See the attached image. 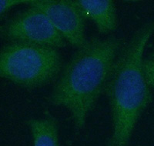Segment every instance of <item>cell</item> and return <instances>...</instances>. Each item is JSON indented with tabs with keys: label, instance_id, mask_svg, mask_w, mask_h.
I'll list each match as a JSON object with an SVG mask.
<instances>
[{
	"label": "cell",
	"instance_id": "obj_1",
	"mask_svg": "<svg viewBox=\"0 0 154 146\" xmlns=\"http://www.w3.org/2000/svg\"><path fill=\"white\" fill-rule=\"evenodd\" d=\"M153 32L154 20L147 22L135 32L116 59L105 89L112 127L108 146H128L137 122L152 101L143 56Z\"/></svg>",
	"mask_w": 154,
	"mask_h": 146
},
{
	"label": "cell",
	"instance_id": "obj_2",
	"mask_svg": "<svg viewBox=\"0 0 154 146\" xmlns=\"http://www.w3.org/2000/svg\"><path fill=\"white\" fill-rule=\"evenodd\" d=\"M120 45V39L114 36L88 40L70 59L56 82L49 102L69 111L77 130L84 127L106 89Z\"/></svg>",
	"mask_w": 154,
	"mask_h": 146
},
{
	"label": "cell",
	"instance_id": "obj_3",
	"mask_svg": "<svg viewBox=\"0 0 154 146\" xmlns=\"http://www.w3.org/2000/svg\"><path fill=\"white\" fill-rule=\"evenodd\" d=\"M62 68L56 48L24 42H11L0 53V75L16 85L41 87L54 80Z\"/></svg>",
	"mask_w": 154,
	"mask_h": 146
},
{
	"label": "cell",
	"instance_id": "obj_4",
	"mask_svg": "<svg viewBox=\"0 0 154 146\" xmlns=\"http://www.w3.org/2000/svg\"><path fill=\"white\" fill-rule=\"evenodd\" d=\"M2 36L12 42H24L63 48L66 40L55 29L47 16L29 7L11 19L1 28Z\"/></svg>",
	"mask_w": 154,
	"mask_h": 146
},
{
	"label": "cell",
	"instance_id": "obj_5",
	"mask_svg": "<svg viewBox=\"0 0 154 146\" xmlns=\"http://www.w3.org/2000/svg\"><path fill=\"white\" fill-rule=\"evenodd\" d=\"M29 7L38 9L47 16L66 41L80 49L86 44L85 18L70 0H31Z\"/></svg>",
	"mask_w": 154,
	"mask_h": 146
},
{
	"label": "cell",
	"instance_id": "obj_6",
	"mask_svg": "<svg viewBox=\"0 0 154 146\" xmlns=\"http://www.w3.org/2000/svg\"><path fill=\"white\" fill-rule=\"evenodd\" d=\"M85 19L91 20L101 34H109L117 28L116 4L112 0H75Z\"/></svg>",
	"mask_w": 154,
	"mask_h": 146
},
{
	"label": "cell",
	"instance_id": "obj_7",
	"mask_svg": "<svg viewBox=\"0 0 154 146\" xmlns=\"http://www.w3.org/2000/svg\"><path fill=\"white\" fill-rule=\"evenodd\" d=\"M27 125L33 139V146H59V131L55 118H32L27 121Z\"/></svg>",
	"mask_w": 154,
	"mask_h": 146
},
{
	"label": "cell",
	"instance_id": "obj_8",
	"mask_svg": "<svg viewBox=\"0 0 154 146\" xmlns=\"http://www.w3.org/2000/svg\"><path fill=\"white\" fill-rule=\"evenodd\" d=\"M143 69L147 84L154 89V59L151 58L144 59Z\"/></svg>",
	"mask_w": 154,
	"mask_h": 146
},
{
	"label": "cell",
	"instance_id": "obj_9",
	"mask_svg": "<svg viewBox=\"0 0 154 146\" xmlns=\"http://www.w3.org/2000/svg\"><path fill=\"white\" fill-rule=\"evenodd\" d=\"M22 3L29 5V1H27V0H2L0 2V15L2 16L5 12H8L11 8L14 7L16 5H20Z\"/></svg>",
	"mask_w": 154,
	"mask_h": 146
},
{
	"label": "cell",
	"instance_id": "obj_10",
	"mask_svg": "<svg viewBox=\"0 0 154 146\" xmlns=\"http://www.w3.org/2000/svg\"><path fill=\"white\" fill-rule=\"evenodd\" d=\"M150 58H151V59H154V52H152V55H151V56H150Z\"/></svg>",
	"mask_w": 154,
	"mask_h": 146
}]
</instances>
